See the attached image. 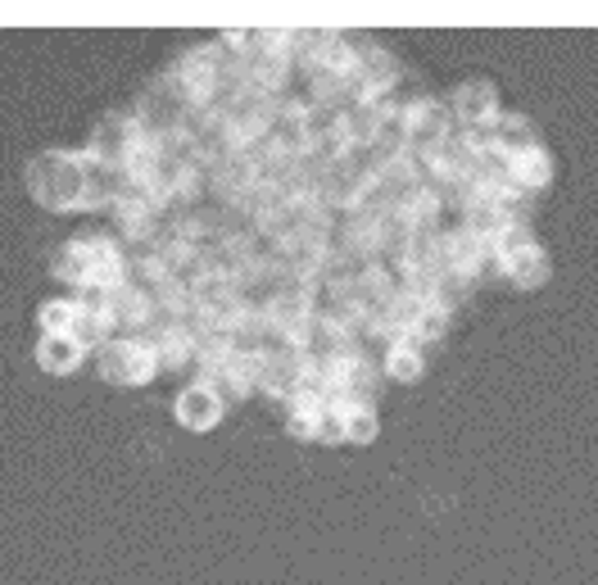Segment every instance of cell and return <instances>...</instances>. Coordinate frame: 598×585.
<instances>
[{
  "label": "cell",
  "instance_id": "5bb4252c",
  "mask_svg": "<svg viewBox=\"0 0 598 585\" xmlns=\"http://www.w3.org/2000/svg\"><path fill=\"white\" fill-rule=\"evenodd\" d=\"M490 137H494V146H499L503 155H521V150H530V146H545L540 133H536V123L521 118V114H499L494 127H490Z\"/></svg>",
  "mask_w": 598,
  "mask_h": 585
},
{
  "label": "cell",
  "instance_id": "2e32d148",
  "mask_svg": "<svg viewBox=\"0 0 598 585\" xmlns=\"http://www.w3.org/2000/svg\"><path fill=\"white\" fill-rule=\"evenodd\" d=\"M449 322H453V313H449V309L427 304V309H422V318L413 322L409 341H413V345H422V350H431V345H440V341L449 337Z\"/></svg>",
  "mask_w": 598,
  "mask_h": 585
},
{
  "label": "cell",
  "instance_id": "7c38bea8",
  "mask_svg": "<svg viewBox=\"0 0 598 585\" xmlns=\"http://www.w3.org/2000/svg\"><path fill=\"white\" fill-rule=\"evenodd\" d=\"M512 182L526 191V195H540L553 186V159L545 146H530L521 155H512Z\"/></svg>",
  "mask_w": 598,
  "mask_h": 585
},
{
  "label": "cell",
  "instance_id": "3957f363",
  "mask_svg": "<svg viewBox=\"0 0 598 585\" xmlns=\"http://www.w3.org/2000/svg\"><path fill=\"white\" fill-rule=\"evenodd\" d=\"M96 372L114 386H146L159 377V359L141 337H114L96 350Z\"/></svg>",
  "mask_w": 598,
  "mask_h": 585
},
{
  "label": "cell",
  "instance_id": "4fadbf2b",
  "mask_svg": "<svg viewBox=\"0 0 598 585\" xmlns=\"http://www.w3.org/2000/svg\"><path fill=\"white\" fill-rule=\"evenodd\" d=\"M37 328H41V337H78L82 332V304H78V295L46 300L37 309Z\"/></svg>",
  "mask_w": 598,
  "mask_h": 585
},
{
  "label": "cell",
  "instance_id": "277c9868",
  "mask_svg": "<svg viewBox=\"0 0 598 585\" xmlns=\"http://www.w3.org/2000/svg\"><path fill=\"white\" fill-rule=\"evenodd\" d=\"M141 150V127L131 114H109L91 127L87 137V155L105 168V173H127L131 168V155Z\"/></svg>",
  "mask_w": 598,
  "mask_h": 585
},
{
  "label": "cell",
  "instance_id": "6da1fadb",
  "mask_svg": "<svg viewBox=\"0 0 598 585\" xmlns=\"http://www.w3.org/2000/svg\"><path fill=\"white\" fill-rule=\"evenodd\" d=\"M28 195L50 214L109 209V173L87 150H46L23 173Z\"/></svg>",
  "mask_w": 598,
  "mask_h": 585
},
{
  "label": "cell",
  "instance_id": "7a4b0ae2",
  "mask_svg": "<svg viewBox=\"0 0 598 585\" xmlns=\"http://www.w3.org/2000/svg\"><path fill=\"white\" fill-rule=\"evenodd\" d=\"M50 273L73 295L78 291H114L127 282V245L109 232H82L55 254Z\"/></svg>",
  "mask_w": 598,
  "mask_h": 585
},
{
  "label": "cell",
  "instance_id": "8fae6325",
  "mask_svg": "<svg viewBox=\"0 0 598 585\" xmlns=\"http://www.w3.org/2000/svg\"><path fill=\"white\" fill-rule=\"evenodd\" d=\"M87 345L78 337H41L37 341V368L50 372V377H73L82 363H87Z\"/></svg>",
  "mask_w": 598,
  "mask_h": 585
},
{
  "label": "cell",
  "instance_id": "5b68a950",
  "mask_svg": "<svg viewBox=\"0 0 598 585\" xmlns=\"http://www.w3.org/2000/svg\"><path fill=\"white\" fill-rule=\"evenodd\" d=\"M131 118H137V127H141L146 137H173V133H182V127H186L190 109H186V100L177 96V87H173L168 78H159V82H150V87L141 91V100H137V109H131Z\"/></svg>",
  "mask_w": 598,
  "mask_h": 585
},
{
  "label": "cell",
  "instance_id": "ba28073f",
  "mask_svg": "<svg viewBox=\"0 0 598 585\" xmlns=\"http://www.w3.org/2000/svg\"><path fill=\"white\" fill-rule=\"evenodd\" d=\"M490 273L503 277V282L517 286V291H536V286L549 282V254H545V245H530V250H517V254H508V259H494Z\"/></svg>",
  "mask_w": 598,
  "mask_h": 585
},
{
  "label": "cell",
  "instance_id": "9c48e42d",
  "mask_svg": "<svg viewBox=\"0 0 598 585\" xmlns=\"http://www.w3.org/2000/svg\"><path fill=\"white\" fill-rule=\"evenodd\" d=\"M508 223H517L499 201H490V195H472L468 205H462V227H468L481 245H490V254H494V241H499V232L508 227Z\"/></svg>",
  "mask_w": 598,
  "mask_h": 585
},
{
  "label": "cell",
  "instance_id": "52a82bcc",
  "mask_svg": "<svg viewBox=\"0 0 598 585\" xmlns=\"http://www.w3.org/2000/svg\"><path fill=\"white\" fill-rule=\"evenodd\" d=\"M444 105H449L458 127H494V118L503 114L499 109V91L490 82H462Z\"/></svg>",
  "mask_w": 598,
  "mask_h": 585
},
{
  "label": "cell",
  "instance_id": "9a60e30c",
  "mask_svg": "<svg viewBox=\"0 0 598 585\" xmlns=\"http://www.w3.org/2000/svg\"><path fill=\"white\" fill-rule=\"evenodd\" d=\"M381 372H385L390 381H422V372H427V350L413 345V341H394V345L385 350V359H381Z\"/></svg>",
  "mask_w": 598,
  "mask_h": 585
},
{
  "label": "cell",
  "instance_id": "8992f818",
  "mask_svg": "<svg viewBox=\"0 0 598 585\" xmlns=\"http://www.w3.org/2000/svg\"><path fill=\"white\" fill-rule=\"evenodd\" d=\"M223 413H227V404H223V396H218L209 381H190L182 396H177V404H173V418H177L186 431H195V436L214 431V427L223 422Z\"/></svg>",
  "mask_w": 598,
  "mask_h": 585
},
{
  "label": "cell",
  "instance_id": "e0dca14e",
  "mask_svg": "<svg viewBox=\"0 0 598 585\" xmlns=\"http://www.w3.org/2000/svg\"><path fill=\"white\" fill-rule=\"evenodd\" d=\"M381 431L376 404H345V445H372Z\"/></svg>",
  "mask_w": 598,
  "mask_h": 585
},
{
  "label": "cell",
  "instance_id": "30bf717a",
  "mask_svg": "<svg viewBox=\"0 0 598 585\" xmlns=\"http://www.w3.org/2000/svg\"><path fill=\"white\" fill-rule=\"evenodd\" d=\"M146 341H150V350L159 359V372H182V368L195 363V337L182 328V322H164V328L150 332Z\"/></svg>",
  "mask_w": 598,
  "mask_h": 585
}]
</instances>
